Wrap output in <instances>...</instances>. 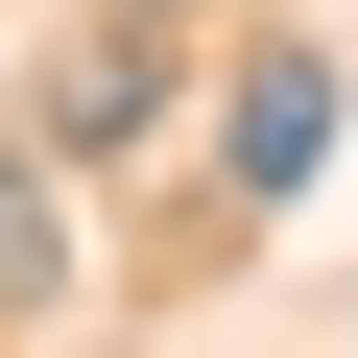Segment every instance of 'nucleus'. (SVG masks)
Listing matches in <instances>:
<instances>
[{"label":"nucleus","mask_w":358,"mask_h":358,"mask_svg":"<svg viewBox=\"0 0 358 358\" xmlns=\"http://www.w3.org/2000/svg\"><path fill=\"white\" fill-rule=\"evenodd\" d=\"M120 143H167V48H143V24H96V48L48 72V167H120Z\"/></svg>","instance_id":"1"},{"label":"nucleus","mask_w":358,"mask_h":358,"mask_svg":"<svg viewBox=\"0 0 358 358\" xmlns=\"http://www.w3.org/2000/svg\"><path fill=\"white\" fill-rule=\"evenodd\" d=\"M215 167H239V192H310V167H334V72H310V48H263V72H239V120H215Z\"/></svg>","instance_id":"2"},{"label":"nucleus","mask_w":358,"mask_h":358,"mask_svg":"<svg viewBox=\"0 0 358 358\" xmlns=\"http://www.w3.org/2000/svg\"><path fill=\"white\" fill-rule=\"evenodd\" d=\"M0 310H48V167H0Z\"/></svg>","instance_id":"3"}]
</instances>
